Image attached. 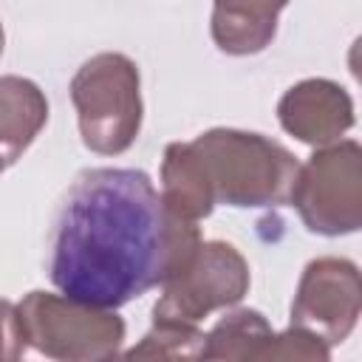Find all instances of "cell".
I'll use <instances>...</instances> for the list:
<instances>
[{
    "mask_svg": "<svg viewBox=\"0 0 362 362\" xmlns=\"http://www.w3.org/2000/svg\"><path fill=\"white\" fill-rule=\"evenodd\" d=\"M198 232L164 204L141 170H85L68 189L51 240L54 286L85 305L119 308L167 283Z\"/></svg>",
    "mask_w": 362,
    "mask_h": 362,
    "instance_id": "1",
    "label": "cell"
},
{
    "mask_svg": "<svg viewBox=\"0 0 362 362\" xmlns=\"http://www.w3.org/2000/svg\"><path fill=\"white\" fill-rule=\"evenodd\" d=\"M209 201L232 206H263L291 201L297 161L257 133L212 130L192 144Z\"/></svg>",
    "mask_w": 362,
    "mask_h": 362,
    "instance_id": "2",
    "label": "cell"
},
{
    "mask_svg": "<svg viewBox=\"0 0 362 362\" xmlns=\"http://www.w3.org/2000/svg\"><path fill=\"white\" fill-rule=\"evenodd\" d=\"M82 139L96 153H122L139 133V74L130 59L102 54L82 65L74 79Z\"/></svg>",
    "mask_w": 362,
    "mask_h": 362,
    "instance_id": "3",
    "label": "cell"
},
{
    "mask_svg": "<svg viewBox=\"0 0 362 362\" xmlns=\"http://www.w3.org/2000/svg\"><path fill=\"white\" fill-rule=\"evenodd\" d=\"M291 201L308 229L322 235L354 232L359 226V147L354 141L317 153L297 173Z\"/></svg>",
    "mask_w": 362,
    "mask_h": 362,
    "instance_id": "4",
    "label": "cell"
},
{
    "mask_svg": "<svg viewBox=\"0 0 362 362\" xmlns=\"http://www.w3.org/2000/svg\"><path fill=\"white\" fill-rule=\"evenodd\" d=\"M246 266L240 255L226 243H206L195 246L187 263L164 283L167 294L156 305V322L175 317L198 320L209 308L235 303L246 291Z\"/></svg>",
    "mask_w": 362,
    "mask_h": 362,
    "instance_id": "5",
    "label": "cell"
},
{
    "mask_svg": "<svg viewBox=\"0 0 362 362\" xmlns=\"http://www.w3.org/2000/svg\"><path fill=\"white\" fill-rule=\"evenodd\" d=\"M20 325L23 337L31 339L42 354L62 359L65 337H79L88 356H105L116 351L124 325L119 317L105 314V308H93L76 303L71 297H54L34 291L20 305Z\"/></svg>",
    "mask_w": 362,
    "mask_h": 362,
    "instance_id": "6",
    "label": "cell"
},
{
    "mask_svg": "<svg viewBox=\"0 0 362 362\" xmlns=\"http://www.w3.org/2000/svg\"><path fill=\"white\" fill-rule=\"evenodd\" d=\"M280 122L297 139L322 144L351 127V99L331 82H303L280 102Z\"/></svg>",
    "mask_w": 362,
    "mask_h": 362,
    "instance_id": "7",
    "label": "cell"
},
{
    "mask_svg": "<svg viewBox=\"0 0 362 362\" xmlns=\"http://www.w3.org/2000/svg\"><path fill=\"white\" fill-rule=\"evenodd\" d=\"M334 266H337V260H320V263H311L305 269L300 297L294 305V317L303 325H314V328L325 331L328 328V305H331V317L337 322V331L345 337L354 328L356 314H359V274L348 277L342 286L334 288V297H328Z\"/></svg>",
    "mask_w": 362,
    "mask_h": 362,
    "instance_id": "8",
    "label": "cell"
},
{
    "mask_svg": "<svg viewBox=\"0 0 362 362\" xmlns=\"http://www.w3.org/2000/svg\"><path fill=\"white\" fill-rule=\"evenodd\" d=\"M288 0H215L212 34L229 54L260 51L272 34L277 11Z\"/></svg>",
    "mask_w": 362,
    "mask_h": 362,
    "instance_id": "9",
    "label": "cell"
},
{
    "mask_svg": "<svg viewBox=\"0 0 362 362\" xmlns=\"http://www.w3.org/2000/svg\"><path fill=\"white\" fill-rule=\"evenodd\" d=\"M48 119V105L37 85L6 76L0 79V161L11 164Z\"/></svg>",
    "mask_w": 362,
    "mask_h": 362,
    "instance_id": "10",
    "label": "cell"
},
{
    "mask_svg": "<svg viewBox=\"0 0 362 362\" xmlns=\"http://www.w3.org/2000/svg\"><path fill=\"white\" fill-rule=\"evenodd\" d=\"M0 51H3V28H0Z\"/></svg>",
    "mask_w": 362,
    "mask_h": 362,
    "instance_id": "11",
    "label": "cell"
},
{
    "mask_svg": "<svg viewBox=\"0 0 362 362\" xmlns=\"http://www.w3.org/2000/svg\"><path fill=\"white\" fill-rule=\"evenodd\" d=\"M0 170H3V161H0Z\"/></svg>",
    "mask_w": 362,
    "mask_h": 362,
    "instance_id": "12",
    "label": "cell"
}]
</instances>
